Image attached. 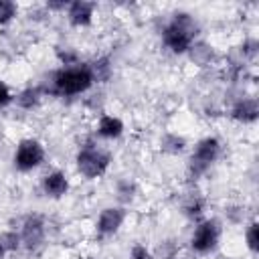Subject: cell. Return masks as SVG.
I'll use <instances>...</instances> for the list:
<instances>
[{
  "label": "cell",
  "mask_w": 259,
  "mask_h": 259,
  "mask_svg": "<svg viewBox=\"0 0 259 259\" xmlns=\"http://www.w3.org/2000/svg\"><path fill=\"white\" fill-rule=\"evenodd\" d=\"M77 162H79V170H81L85 176L93 178V176L103 174V170L107 168L109 158H107V154L95 150L93 146H87V148H83V150L79 152Z\"/></svg>",
  "instance_id": "3957f363"
},
{
  "label": "cell",
  "mask_w": 259,
  "mask_h": 259,
  "mask_svg": "<svg viewBox=\"0 0 259 259\" xmlns=\"http://www.w3.org/2000/svg\"><path fill=\"white\" fill-rule=\"evenodd\" d=\"M2 253H4V249H2V247H0V257H2Z\"/></svg>",
  "instance_id": "d6986e66"
},
{
  "label": "cell",
  "mask_w": 259,
  "mask_h": 259,
  "mask_svg": "<svg viewBox=\"0 0 259 259\" xmlns=\"http://www.w3.org/2000/svg\"><path fill=\"white\" fill-rule=\"evenodd\" d=\"M121 130H123V125H121V121L115 119V117L105 115V117H101V121H99V134H101V136L115 138V136L121 134Z\"/></svg>",
  "instance_id": "7c38bea8"
},
{
  "label": "cell",
  "mask_w": 259,
  "mask_h": 259,
  "mask_svg": "<svg viewBox=\"0 0 259 259\" xmlns=\"http://www.w3.org/2000/svg\"><path fill=\"white\" fill-rule=\"evenodd\" d=\"M123 221V210L121 208H107L99 217V231L101 233H113Z\"/></svg>",
  "instance_id": "ba28073f"
},
{
  "label": "cell",
  "mask_w": 259,
  "mask_h": 259,
  "mask_svg": "<svg viewBox=\"0 0 259 259\" xmlns=\"http://www.w3.org/2000/svg\"><path fill=\"white\" fill-rule=\"evenodd\" d=\"M233 115L237 119H241V121H253L257 117V103L251 101V99H245V101H241V103L235 105Z\"/></svg>",
  "instance_id": "30bf717a"
},
{
  "label": "cell",
  "mask_w": 259,
  "mask_h": 259,
  "mask_svg": "<svg viewBox=\"0 0 259 259\" xmlns=\"http://www.w3.org/2000/svg\"><path fill=\"white\" fill-rule=\"evenodd\" d=\"M45 152L42 148L38 146V142L34 140H26L18 146V152H16V166L22 168V170H28L32 166H36L40 160H42Z\"/></svg>",
  "instance_id": "5b68a950"
},
{
  "label": "cell",
  "mask_w": 259,
  "mask_h": 259,
  "mask_svg": "<svg viewBox=\"0 0 259 259\" xmlns=\"http://www.w3.org/2000/svg\"><path fill=\"white\" fill-rule=\"evenodd\" d=\"M32 103H36V91L28 89V91H24V93L20 95V105H24V107H30Z\"/></svg>",
  "instance_id": "9a60e30c"
},
{
  "label": "cell",
  "mask_w": 259,
  "mask_h": 259,
  "mask_svg": "<svg viewBox=\"0 0 259 259\" xmlns=\"http://www.w3.org/2000/svg\"><path fill=\"white\" fill-rule=\"evenodd\" d=\"M8 101H10V93H8L6 85H2V83H0V105H6Z\"/></svg>",
  "instance_id": "e0dca14e"
},
{
  "label": "cell",
  "mask_w": 259,
  "mask_h": 259,
  "mask_svg": "<svg viewBox=\"0 0 259 259\" xmlns=\"http://www.w3.org/2000/svg\"><path fill=\"white\" fill-rule=\"evenodd\" d=\"M91 81H93L91 69H87V67H75V69H67V71L57 73L55 87H57L59 93L73 95V93L85 91L91 85Z\"/></svg>",
  "instance_id": "7a4b0ae2"
},
{
  "label": "cell",
  "mask_w": 259,
  "mask_h": 259,
  "mask_svg": "<svg viewBox=\"0 0 259 259\" xmlns=\"http://www.w3.org/2000/svg\"><path fill=\"white\" fill-rule=\"evenodd\" d=\"M18 245V237L16 235H12V233H6V235H2L0 237V247L6 251V249H14Z\"/></svg>",
  "instance_id": "5bb4252c"
},
{
  "label": "cell",
  "mask_w": 259,
  "mask_h": 259,
  "mask_svg": "<svg viewBox=\"0 0 259 259\" xmlns=\"http://www.w3.org/2000/svg\"><path fill=\"white\" fill-rule=\"evenodd\" d=\"M247 241L251 249H257V225H251L249 233H247Z\"/></svg>",
  "instance_id": "2e32d148"
},
{
  "label": "cell",
  "mask_w": 259,
  "mask_h": 259,
  "mask_svg": "<svg viewBox=\"0 0 259 259\" xmlns=\"http://www.w3.org/2000/svg\"><path fill=\"white\" fill-rule=\"evenodd\" d=\"M42 221L38 217H30L26 223H24V231H22V241L28 245V247H36L40 241H42Z\"/></svg>",
  "instance_id": "52a82bcc"
},
{
  "label": "cell",
  "mask_w": 259,
  "mask_h": 259,
  "mask_svg": "<svg viewBox=\"0 0 259 259\" xmlns=\"http://www.w3.org/2000/svg\"><path fill=\"white\" fill-rule=\"evenodd\" d=\"M45 190H47L49 194H53V196H61V194L67 190V180H65V176L59 174V172L47 176V178H45Z\"/></svg>",
  "instance_id": "8fae6325"
},
{
  "label": "cell",
  "mask_w": 259,
  "mask_h": 259,
  "mask_svg": "<svg viewBox=\"0 0 259 259\" xmlns=\"http://www.w3.org/2000/svg\"><path fill=\"white\" fill-rule=\"evenodd\" d=\"M93 12V4L89 2H73L69 10V18L73 24H89Z\"/></svg>",
  "instance_id": "9c48e42d"
},
{
  "label": "cell",
  "mask_w": 259,
  "mask_h": 259,
  "mask_svg": "<svg viewBox=\"0 0 259 259\" xmlns=\"http://www.w3.org/2000/svg\"><path fill=\"white\" fill-rule=\"evenodd\" d=\"M217 235H219L217 223H210V221H208V223H202V225L196 229L194 237H192V247H194L196 251H208V249L214 247Z\"/></svg>",
  "instance_id": "8992f818"
},
{
  "label": "cell",
  "mask_w": 259,
  "mask_h": 259,
  "mask_svg": "<svg viewBox=\"0 0 259 259\" xmlns=\"http://www.w3.org/2000/svg\"><path fill=\"white\" fill-rule=\"evenodd\" d=\"M134 259H148V251L144 247H134V253H132Z\"/></svg>",
  "instance_id": "ac0fdd59"
},
{
  "label": "cell",
  "mask_w": 259,
  "mask_h": 259,
  "mask_svg": "<svg viewBox=\"0 0 259 259\" xmlns=\"http://www.w3.org/2000/svg\"><path fill=\"white\" fill-rule=\"evenodd\" d=\"M14 4L12 2H6V0H0V22H6L10 16H14Z\"/></svg>",
  "instance_id": "4fadbf2b"
},
{
  "label": "cell",
  "mask_w": 259,
  "mask_h": 259,
  "mask_svg": "<svg viewBox=\"0 0 259 259\" xmlns=\"http://www.w3.org/2000/svg\"><path fill=\"white\" fill-rule=\"evenodd\" d=\"M196 34V24L194 20L188 16V14H176L174 20L168 24V28L164 30V40L166 45L176 51V53H182L190 47L192 38Z\"/></svg>",
  "instance_id": "6da1fadb"
},
{
  "label": "cell",
  "mask_w": 259,
  "mask_h": 259,
  "mask_svg": "<svg viewBox=\"0 0 259 259\" xmlns=\"http://www.w3.org/2000/svg\"><path fill=\"white\" fill-rule=\"evenodd\" d=\"M217 152H219V142H217L214 138L202 140V142L198 144L194 156H192V172H194V174H200V172L214 160Z\"/></svg>",
  "instance_id": "277c9868"
}]
</instances>
